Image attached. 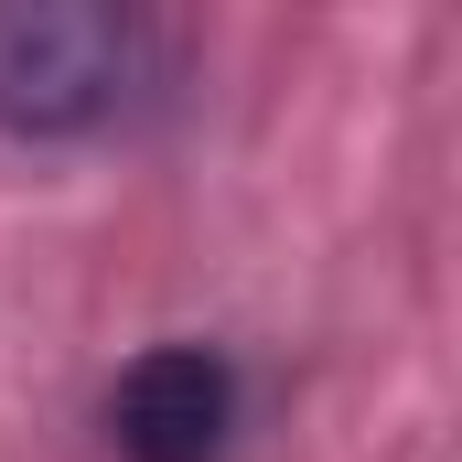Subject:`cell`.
<instances>
[{"instance_id":"cell-1","label":"cell","mask_w":462,"mask_h":462,"mask_svg":"<svg viewBox=\"0 0 462 462\" xmlns=\"http://www.w3.org/2000/svg\"><path fill=\"white\" fill-rule=\"evenodd\" d=\"M162 87V32L118 0H0V140H97Z\"/></svg>"},{"instance_id":"cell-2","label":"cell","mask_w":462,"mask_h":462,"mask_svg":"<svg viewBox=\"0 0 462 462\" xmlns=\"http://www.w3.org/2000/svg\"><path fill=\"white\" fill-rule=\"evenodd\" d=\"M247 430V376L226 345H151L108 387V452L118 462H226Z\"/></svg>"}]
</instances>
